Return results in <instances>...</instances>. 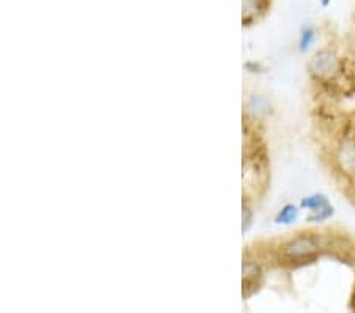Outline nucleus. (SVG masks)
<instances>
[{
  "instance_id": "nucleus-12",
  "label": "nucleus",
  "mask_w": 355,
  "mask_h": 313,
  "mask_svg": "<svg viewBox=\"0 0 355 313\" xmlns=\"http://www.w3.org/2000/svg\"><path fill=\"white\" fill-rule=\"evenodd\" d=\"M351 307H352V310H355V289H354V296H352V301H351Z\"/></svg>"
},
{
  "instance_id": "nucleus-5",
  "label": "nucleus",
  "mask_w": 355,
  "mask_h": 313,
  "mask_svg": "<svg viewBox=\"0 0 355 313\" xmlns=\"http://www.w3.org/2000/svg\"><path fill=\"white\" fill-rule=\"evenodd\" d=\"M299 217V209H297L294 204H286V206L279 210L275 221L279 225H291Z\"/></svg>"
},
{
  "instance_id": "nucleus-9",
  "label": "nucleus",
  "mask_w": 355,
  "mask_h": 313,
  "mask_svg": "<svg viewBox=\"0 0 355 313\" xmlns=\"http://www.w3.org/2000/svg\"><path fill=\"white\" fill-rule=\"evenodd\" d=\"M248 106H250L251 111L257 112V114H259V112H267L268 108H270V105H268V101L264 99V96H259V95L251 96Z\"/></svg>"
},
{
  "instance_id": "nucleus-8",
  "label": "nucleus",
  "mask_w": 355,
  "mask_h": 313,
  "mask_svg": "<svg viewBox=\"0 0 355 313\" xmlns=\"http://www.w3.org/2000/svg\"><path fill=\"white\" fill-rule=\"evenodd\" d=\"M314 40H316V31L311 26H305L302 28L300 32V51L302 53H305V51H308L311 48V44L314 43Z\"/></svg>"
},
{
  "instance_id": "nucleus-6",
  "label": "nucleus",
  "mask_w": 355,
  "mask_h": 313,
  "mask_svg": "<svg viewBox=\"0 0 355 313\" xmlns=\"http://www.w3.org/2000/svg\"><path fill=\"white\" fill-rule=\"evenodd\" d=\"M329 198L325 195H320V193H316V195H310V196H305L302 199V204L300 206L303 209H310V210H316L320 209L324 206H329Z\"/></svg>"
},
{
  "instance_id": "nucleus-13",
  "label": "nucleus",
  "mask_w": 355,
  "mask_h": 313,
  "mask_svg": "<svg viewBox=\"0 0 355 313\" xmlns=\"http://www.w3.org/2000/svg\"><path fill=\"white\" fill-rule=\"evenodd\" d=\"M329 3V0H322V5H327Z\"/></svg>"
},
{
  "instance_id": "nucleus-10",
  "label": "nucleus",
  "mask_w": 355,
  "mask_h": 313,
  "mask_svg": "<svg viewBox=\"0 0 355 313\" xmlns=\"http://www.w3.org/2000/svg\"><path fill=\"white\" fill-rule=\"evenodd\" d=\"M257 11H259V3H257V0H243L245 19H253Z\"/></svg>"
},
{
  "instance_id": "nucleus-7",
  "label": "nucleus",
  "mask_w": 355,
  "mask_h": 313,
  "mask_svg": "<svg viewBox=\"0 0 355 313\" xmlns=\"http://www.w3.org/2000/svg\"><path fill=\"white\" fill-rule=\"evenodd\" d=\"M331 215H334V206H324L316 210H311V214L306 217V221L310 223H322V221L329 220Z\"/></svg>"
},
{
  "instance_id": "nucleus-3",
  "label": "nucleus",
  "mask_w": 355,
  "mask_h": 313,
  "mask_svg": "<svg viewBox=\"0 0 355 313\" xmlns=\"http://www.w3.org/2000/svg\"><path fill=\"white\" fill-rule=\"evenodd\" d=\"M338 163L347 174L355 176V138H346L338 147Z\"/></svg>"
},
{
  "instance_id": "nucleus-1",
  "label": "nucleus",
  "mask_w": 355,
  "mask_h": 313,
  "mask_svg": "<svg viewBox=\"0 0 355 313\" xmlns=\"http://www.w3.org/2000/svg\"><path fill=\"white\" fill-rule=\"evenodd\" d=\"M308 70L318 79H331L340 71V59L330 49H322L311 57Z\"/></svg>"
},
{
  "instance_id": "nucleus-2",
  "label": "nucleus",
  "mask_w": 355,
  "mask_h": 313,
  "mask_svg": "<svg viewBox=\"0 0 355 313\" xmlns=\"http://www.w3.org/2000/svg\"><path fill=\"white\" fill-rule=\"evenodd\" d=\"M319 250V241L316 236L303 235L292 239L283 247V255L292 261L311 258Z\"/></svg>"
},
{
  "instance_id": "nucleus-4",
  "label": "nucleus",
  "mask_w": 355,
  "mask_h": 313,
  "mask_svg": "<svg viewBox=\"0 0 355 313\" xmlns=\"http://www.w3.org/2000/svg\"><path fill=\"white\" fill-rule=\"evenodd\" d=\"M261 280V267L251 261H246L243 264V298L248 299L251 294L256 293L259 288Z\"/></svg>"
},
{
  "instance_id": "nucleus-11",
  "label": "nucleus",
  "mask_w": 355,
  "mask_h": 313,
  "mask_svg": "<svg viewBox=\"0 0 355 313\" xmlns=\"http://www.w3.org/2000/svg\"><path fill=\"white\" fill-rule=\"evenodd\" d=\"M251 225V210L250 208H243V231H246Z\"/></svg>"
}]
</instances>
